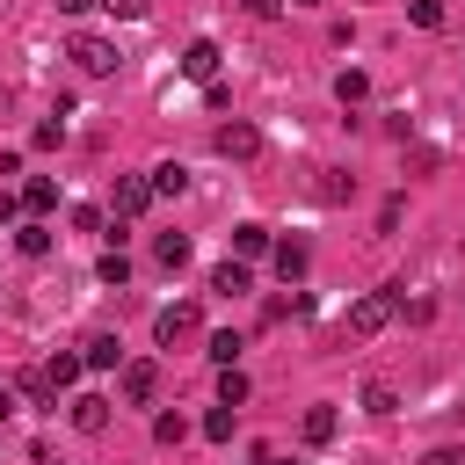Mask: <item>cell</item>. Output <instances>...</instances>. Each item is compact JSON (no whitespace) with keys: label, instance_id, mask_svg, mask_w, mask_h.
Returning a JSON list of instances; mask_svg holds the SVG:
<instances>
[{"label":"cell","instance_id":"6da1fadb","mask_svg":"<svg viewBox=\"0 0 465 465\" xmlns=\"http://www.w3.org/2000/svg\"><path fill=\"white\" fill-rule=\"evenodd\" d=\"M400 320V291H363L356 305H349V334L356 341H371V334H385Z\"/></svg>","mask_w":465,"mask_h":465},{"label":"cell","instance_id":"7a4b0ae2","mask_svg":"<svg viewBox=\"0 0 465 465\" xmlns=\"http://www.w3.org/2000/svg\"><path fill=\"white\" fill-rule=\"evenodd\" d=\"M196 334H203L196 298H174V305H160V312H153V341H160V349H182V341H196Z\"/></svg>","mask_w":465,"mask_h":465},{"label":"cell","instance_id":"3957f363","mask_svg":"<svg viewBox=\"0 0 465 465\" xmlns=\"http://www.w3.org/2000/svg\"><path fill=\"white\" fill-rule=\"evenodd\" d=\"M65 58H73L87 80H109V73L124 65V51H116L109 36H87V29H80V36H65Z\"/></svg>","mask_w":465,"mask_h":465},{"label":"cell","instance_id":"277c9868","mask_svg":"<svg viewBox=\"0 0 465 465\" xmlns=\"http://www.w3.org/2000/svg\"><path fill=\"white\" fill-rule=\"evenodd\" d=\"M211 145H218V160H254V153H262V131L232 116V124H218V131H211Z\"/></svg>","mask_w":465,"mask_h":465},{"label":"cell","instance_id":"5b68a950","mask_svg":"<svg viewBox=\"0 0 465 465\" xmlns=\"http://www.w3.org/2000/svg\"><path fill=\"white\" fill-rule=\"evenodd\" d=\"M153 392H160V371L138 356V363H124V400L131 407H153Z\"/></svg>","mask_w":465,"mask_h":465},{"label":"cell","instance_id":"8992f818","mask_svg":"<svg viewBox=\"0 0 465 465\" xmlns=\"http://www.w3.org/2000/svg\"><path fill=\"white\" fill-rule=\"evenodd\" d=\"M145 203H153V182H145V174H124V182H116V218L131 225Z\"/></svg>","mask_w":465,"mask_h":465},{"label":"cell","instance_id":"52a82bcc","mask_svg":"<svg viewBox=\"0 0 465 465\" xmlns=\"http://www.w3.org/2000/svg\"><path fill=\"white\" fill-rule=\"evenodd\" d=\"M80 363H87V371H116V363H124V341H116V334H87V341H80Z\"/></svg>","mask_w":465,"mask_h":465},{"label":"cell","instance_id":"ba28073f","mask_svg":"<svg viewBox=\"0 0 465 465\" xmlns=\"http://www.w3.org/2000/svg\"><path fill=\"white\" fill-rule=\"evenodd\" d=\"M73 429H80V436H102V429H109V400H102V392H80V400H73Z\"/></svg>","mask_w":465,"mask_h":465},{"label":"cell","instance_id":"9c48e42d","mask_svg":"<svg viewBox=\"0 0 465 465\" xmlns=\"http://www.w3.org/2000/svg\"><path fill=\"white\" fill-rule=\"evenodd\" d=\"M182 73H189V80H218V44H211V36H196V44L182 51Z\"/></svg>","mask_w":465,"mask_h":465},{"label":"cell","instance_id":"30bf717a","mask_svg":"<svg viewBox=\"0 0 465 465\" xmlns=\"http://www.w3.org/2000/svg\"><path fill=\"white\" fill-rule=\"evenodd\" d=\"M51 203H58V182H51V174H29V182H22V211H29V218H44Z\"/></svg>","mask_w":465,"mask_h":465},{"label":"cell","instance_id":"8fae6325","mask_svg":"<svg viewBox=\"0 0 465 465\" xmlns=\"http://www.w3.org/2000/svg\"><path fill=\"white\" fill-rule=\"evenodd\" d=\"M247 283H254V276H247V262H218V269H211V291H218V298H240Z\"/></svg>","mask_w":465,"mask_h":465},{"label":"cell","instance_id":"7c38bea8","mask_svg":"<svg viewBox=\"0 0 465 465\" xmlns=\"http://www.w3.org/2000/svg\"><path fill=\"white\" fill-rule=\"evenodd\" d=\"M298 429H305V443H334L341 414H334V407H305V421H298Z\"/></svg>","mask_w":465,"mask_h":465},{"label":"cell","instance_id":"4fadbf2b","mask_svg":"<svg viewBox=\"0 0 465 465\" xmlns=\"http://www.w3.org/2000/svg\"><path fill=\"white\" fill-rule=\"evenodd\" d=\"M363 94H371V80H363L356 65H341V73H334V102H341V109H356Z\"/></svg>","mask_w":465,"mask_h":465},{"label":"cell","instance_id":"5bb4252c","mask_svg":"<svg viewBox=\"0 0 465 465\" xmlns=\"http://www.w3.org/2000/svg\"><path fill=\"white\" fill-rule=\"evenodd\" d=\"M232 254H240V262L269 254V225H232Z\"/></svg>","mask_w":465,"mask_h":465},{"label":"cell","instance_id":"9a60e30c","mask_svg":"<svg viewBox=\"0 0 465 465\" xmlns=\"http://www.w3.org/2000/svg\"><path fill=\"white\" fill-rule=\"evenodd\" d=\"M305 262H312V254H305V240H283V247H276V276H283V283H298V276H305Z\"/></svg>","mask_w":465,"mask_h":465},{"label":"cell","instance_id":"2e32d148","mask_svg":"<svg viewBox=\"0 0 465 465\" xmlns=\"http://www.w3.org/2000/svg\"><path fill=\"white\" fill-rule=\"evenodd\" d=\"M15 247H22V254H51V225H44V218L15 225Z\"/></svg>","mask_w":465,"mask_h":465},{"label":"cell","instance_id":"e0dca14e","mask_svg":"<svg viewBox=\"0 0 465 465\" xmlns=\"http://www.w3.org/2000/svg\"><path fill=\"white\" fill-rule=\"evenodd\" d=\"M153 262H160V269H182V262H189V240H182V232H160V240H153Z\"/></svg>","mask_w":465,"mask_h":465},{"label":"cell","instance_id":"ac0fdd59","mask_svg":"<svg viewBox=\"0 0 465 465\" xmlns=\"http://www.w3.org/2000/svg\"><path fill=\"white\" fill-rule=\"evenodd\" d=\"M80 371H87L80 356H51V363H44V378H51V392H65V385H80Z\"/></svg>","mask_w":465,"mask_h":465},{"label":"cell","instance_id":"d6986e66","mask_svg":"<svg viewBox=\"0 0 465 465\" xmlns=\"http://www.w3.org/2000/svg\"><path fill=\"white\" fill-rule=\"evenodd\" d=\"M240 400H247V371L225 363V371H218V407H240Z\"/></svg>","mask_w":465,"mask_h":465},{"label":"cell","instance_id":"ffe728a7","mask_svg":"<svg viewBox=\"0 0 465 465\" xmlns=\"http://www.w3.org/2000/svg\"><path fill=\"white\" fill-rule=\"evenodd\" d=\"M363 414H400V392H392L385 378H371V385H363Z\"/></svg>","mask_w":465,"mask_h":465},{"label":"cell","instance_id":"44dd1931","mask_svg":"<svg viewBox=\"0 0 465 465\" xmlns=\"http://www.w3.org/2000/svg\"><path fill=\"white\" fill-rule=\"evenodd\" d=\"M94 276H102V283H131V254H124V247H109V254L94 262Z\"/></svg>","mask_w":465,"mask_h":465},{"label":"cell","instance_id":"7402d4cb","mask_svg":"<svg viewBox=\"0 0 465 465\" xmlns=\"http://www.w3.org/2000/svg\"><path fill=\"white\" fill-rule=\"evenodd\" d=\"M145 182H153V196H182V182H189V174H182V167H174V160H167V167H153V174H145Z\"/></svg>","mask_w":465,"mask_h":465},{"label":"cell","instance_id":"603a6c76","mask_svg":"<svg viewBox=\"0 0 465 465\" xmlns=\"http://www.w3.org/2000/svg\"><path fill=\"white\" fill-rule=\"evenodd\" d=\"M182 436H189V421H182V414H160V421H153V443H160V450H174Z\"/></svg>","mask_w":465,"mask_h":465},{"label":"cell","instance_id":"cb8c5ba5","mask_svg":"<svg viewBox=\"0 0 465 465\" xmlns=\"http://www.w3.org/2000/svg\"><path fill=\"white\" fill-rule=\"evenodd\" d=\"M240 349H247L240 334H211V363H218V371H225V363H240Z\"/></svg>","mask_w":465,"mask_h":465},{"label":"cell","instance_id":"d4e9b609","mask_svg":"<svg viewBox=\"0 0 465 465\" xmlns=\"http://www.w3.org/2000/svg\"><path fill=\"white\" fill-rule=\"evenodd\" d=\"M15 385H22V392H29V400H36V407H51V400H58V392H51V378H44V371H22V378H15Z\"/></svg>","mask_w":465,"mask_h":465},{"label":"cell","instance_id":"484cf974","mask_svg":"<svg viewBox=\"0 0 465 465\" xmlns=\"http://www.w3.org/2000/svg\"><path fill=\"white\" fill-rule=\"evenodd\" d=\"M203 436H211V443H232V407H211V414H203Z\"/></svg>","mask_w":465,"mask_h":465},{"label":"cell","instance_id":"4316f807","mask_svg":"<svg viewBox=\"0 0 465 465\" xmlns=\"http://www.w3.org/2000/svg\"><path fill=\"white\" fill-rule=\"evenodd\" d=\"M407 15H414L421 29H443V0H407Z\"/></svg>","mask_w":465,"mask_h":465},{"label":"cell","instance_id":"83f0119b","mask_svg":"<svg viewBox=\"0 0 465 465\" xmlns=\"http://www.w3.org/2000/svg\"><path fill=\"white\" fill-rule=\"evenodd\" d=\"M421 465H465V450H458V443H436V450H429Z\"/></svg>","mask_w":465,"mask_h":465},{"label":"cell","instance_id":"f1b7e54d","mask_svg":"<svg viewBox=\"0 0 465 465\" xmlns=\"http://www.w3.org/2000/svg\"><path fill=\"white\" fill-rule=\"evenodd\" d=\"M102 7H109V15H124V22H138V15H145V0H102Z\"/></svg>","mask_w":465,"mask_h":465},{"label":"cell","instance_id":"f546056e","mask_svg":"<svg viewBox=\"0 0 465 465\" xmlns=\"http://www.w3.org/2000/svg\"><path fill=\"white\" fill-rule=\"evenodd\" d=\"M247 15H254V22H269V15H276V0H247Z\"/></svg>","mask_w":465,"mask_h":465},{"label":"cell","instance_id":"4dcf8cb0","mask_svg":"<svg viewBox=\"0 0 465 465\" xmlns=\"http://www.w3.org/2000/svg\"><path fill=\"white\" fill-rule=\"evenodd\" d=\"M87 7H102V0H58V15H87Z\"/></svg>","mask_w":465,"mask_h":465},{"label":"cell","instance_id":"1f68e13d","mask_svg":"<svg viewBox=\"0 0 465 465\" xmlns=\"http://www.w3.org/2000/svg\"><path fill=\"white\" fill-rule=\"evenodd\" d=\"M7 414H15V392H7V385H0V421H7Z\"/></svg>","mask_w":465,"mask_h":465},{"label":"cell","instance_id":"d6a6232c","mask_svg":"<svg viewBox=\"0 0 465 465\" xmlns=\"http://www.w3.org/2000/svg\"><path fill=\"white\" fill-rule=\"evenodd\" d=\"M298 7H305V0H298Z\"/></svg>","mask_w":465,"mask_h":465}]
</instances>
